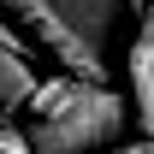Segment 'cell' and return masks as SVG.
Here are the masks:
<instances>
[{
  "label": "cell",
  "mask_w": 154,
  "mask_h": 154,
  "mask_svg": "<svg viewBox=\"0 0 154 154\" xmlns=\"http://www.w3.org/2000/svg\"><path fill=\"white\" fill-rule=\"evenodd\" d=\"M77 83H107V48L131 6L148 0H0Z\"/></svg>",
  "instance_id": "obj_1"
},
{
  "label": "cell",
  "mask_w": 154,
  "mask_h": 154,
  "mask_svg": "<svg viewBox=\"0 0 154 154\" xmlns=\"http://www.w3.org/2000/svg\"><path fill=\"white\" fill-rule=\"evenodd\" d=\"M136 48H142V54H154V0L142 6V30H136Z\"/></svg>",
  "instance_id": "obj_6"
},
{
  "label": "cell",
  "mask_w": 154,
  "mask_h": 154,
  "mask_svg": "<svg viewBox=\"0 0 154 154\" xmlns=\"http://www.w3.org/2000/svg\"><path fill=\"white\" fill-rule=\"evenodd\" d=\"M125 125H131V101L113 83H77V95L59 113L36 119L24 142H30V154H107L119 148Z\"/></svg>",
  "instance_id": "obj_2"
},
{
  "label": "cell",
  "mask_w": 154,
  "mask_h": 154,
  "mask_svg": "<svg viewBox=\"0 0 154 154\" xmlns=\"http://www.w3.org/2000/svg\"><path fill=\"white\" fill-rule=\"evenodd\" d=\"M125 77H131V119L136 131L154 136V54H142V48H131V65H125Z\"/></svg>",
  "instance_id": "obj_4"
},
{
  "label": "cell",
  "mask_w": 154,
  "mask_h": 154,
  "mask_svg": "<svg viewBox=\"0 0 154 154\" xmlns=\"http://www.w3.org/2000/svg\"><path fill=\"white\" fill-rule=\"evenodd\" d=\"M0 154H30V142H24V131L12 119H0Z\"/></svg>",
  "instance_id": "obj_5"
},
{
  "label": "cell",
  "mask_w": 154,
  "mask_h": 154,
  "mask_svg": "<svg viewBox=\"0 0 154 154\" xmlns=\"http://www.w3.org/2000/svg\"><path fill=\"white\" fill-rule=\"evenodd\" d=\"M107 154H154V142H119V148H107Z\"/></svg>",
  "instance_id": "obj_7"
},
{
  "label": "cell",
  "mask_w": 154,
  "mask_h": 154,
  "mask_svg": "<svg viewBox=\"0 0 154 154\" xmlns=\"http://www.w3.org/2000/svg\"><path fill=\"white\" fill-rule=\"evenodd\" d=\"M36 65H30V48H24L18 24L0 18V119L18 113V107H30V95H36Z\"/></svg>",
  "instance_id": "obj_3"
}]
</instances>
